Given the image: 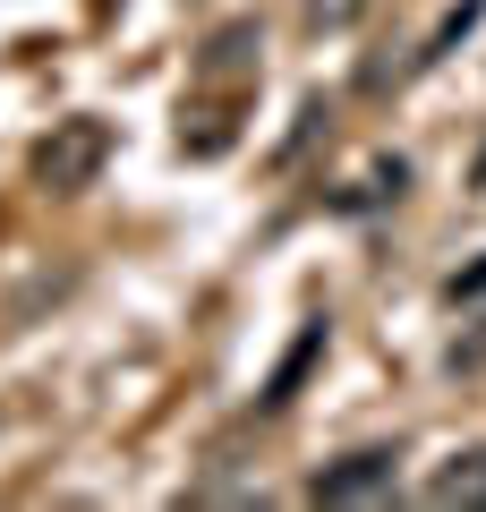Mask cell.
I'll return each mask as SVG.
<instances>
[{"instance_id": "cell-6", "label": "cell", "mask_w": 486, "mask_h": 512, "mask_svg": "<svg viewBox=\"0 0 486 512\" xmlns=\"http://www.w3.org/2000/svg\"><path fill=\"white\" fill-rule=\"evenodd\" d=\"M307 18H316V26H359L367 0H307Z\"/></svg>"}, {"instance_id": "cell-8", "label": "cell", "mask_w": 486, "mask_h": 512, "mask_svg": "<svg viewBox=\"0 0 486 512\" xmlns=\"http://www.w3.org/2000/svg\"><path fill=\"white\" fill-rule=\"evenodd\" d=\"M478 180H486V163H478Z\"/></svg>"}, {"instance_id": "cell-2", "label": "cell", "mask_w": 486, "mask_h": 512, "mask_svg": "<svg viewBox=\"0 0 486 512\" xmlns=\"http://www.w3.org/2000/svg\"><path fill=\"white\" fill-rule=\"evenodd\" d=\"M393 487H401V453H393V444L342 453V461H324V470L307 478V495H316V504H384Z\"/></svg>"}, {"instance_id": "cell-7", "label": "cell", "mask_w": 486, "mask_h": 512, "mask_svg": "<svg viewBox=\"0 0 486 512\" xmlns=\"http://www.w3.org/2000/svg\"><path fill=\"white\" fill-rule=\"evenodd\" d=\"M478 291H486V256L469 265V274H452V308H461V299H478Z\"/></svg>"}, {"instance_id": "cell-4", "label": "cell", "mask_w": 486, "mask_h": 512, "mask_svg": "<svg viewBox=\"0 0 486 512\" xmlns=\"http://www.w3.org/2000/svg\"><path fill=\"white\" fill-rule=\"evenodd\" d=\"M316 350H324V325H307V333H299V350H290V359H282V376H273V393H265L273 410H282L290 393H299V376H307V359H316Z\"/></svg>"}, {"instance_id": "cell-5", "label": "cell", "mask_w": 486, "mask_h": 512, "mask_svg": "<svg viewBox=\"0 0 486 512\" xmlns=\"http://www.w3.org/2000/svg\"><path fill=\"white\" fill-rule=\"evenodd\" d=\"M469 26H478V0H461V9H452V18H444V26H435V35H427V52H418V60H444L452 43L469 35Z\"/></svg>"}, {"instance_id": "cell-1", "label": "cell", "mask_w": 486, "mask_h": 512, "mask_svg": "<svg viewBox=\"0 0 486 512\" xmlns=\"http://www.w3.org/2000/svg\"><path fill=\"white\" fill-rule=\"evenodd\" d=\"M111 163V128L103 120H60L52 137L35 146V180L52 188V197H77V188H94V171Z\"/></svg>"}, {"instance_id": "cell-3", "label": "cell", "mask_w": 486, "mask_h": 512, "mask_svg": "<svg viewBox=\"0 0 486 512\" xmlns=\"http://www.w3.org/2000/svg\"><path fill=\"white\" fill-rule=\"evenodd\" d=\"M435 504H486V444H469V453H452L444 470L427 478Z\"/></svg>"}]
</instances>
